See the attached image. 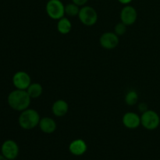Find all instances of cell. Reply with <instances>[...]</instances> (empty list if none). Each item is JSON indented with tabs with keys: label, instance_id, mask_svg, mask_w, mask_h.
<instances>
[{
	"label": "cell",
	"instance_id": "1",
	"mask_svg": "<svg viewBox=\"0 0 160 160\" xmlns=\"http://www.w3.org/2000/svg\"><path fill=\"white\" fill-rule=\"evenodd\" d=\"M31 98L28 95L26 90L16 89L9 94L7 98L8 104L9 107L15 111H22L29 108Z\"/></svg>",
	"mask_w": 160,
	"mask_h": 160
},
{
	"label": "cell",
	"instance_id": "2",
	"mask_svg": "<svg viewBox=\"0 0 160 160\" xmlns=\"http://www.w3.org/2000/svg\"><path fill=\"white\" fill-rule=\"evenodd\" d=\"M41 117L37 110L27 109L20 112L18 118V123L23 130H32L38 126Z\"/></svg>",
	"mask_w": 160,
	"mask_h": 160
},
{
	"label": "cell",
	"instance_id": "3",
	"mask_svg": "<svg viewBox=\"0 0 160 160\" xmlns=\"http://www.w3.org/2000/svg\"><path fill=\"white\" fill-rule=\"evenodd\" d=\"M48 17L55 20H59L65 15V6L60 0H48L45 6Z\"/></svg>",
	"mask_w": 160,
	"mask_h": 160
},
{
	"label": "cell",
	"instance_id": "4",
	"mask_svg": "<svg viewBox=\"0 0 160 160\" xmlns=\"http://www.w3.org/2000/svg\"><path fill=\"white\" fill-rule=\"evenodd\" d=\"M160 124L159 114L154 110L148 109L141 116V125L148 131H154Z\"/></svg>",
	"mask_w": 160,
	"mask_h": 160
},
{
	"label": "cell",
	"instance_id": "5",
	"mask_svg": "<svg viewBox=\"0 0 160 160\" xmlns=\"http://www.w3.org/2000/svg\"><path fill=\"white\" fill-rule=\"evenodd\" d=\"M78 18L83 24L91 27L95 25L98 21V13L92 6H84L80 9Z\"/></svg>",
	"mask_w": 160,
	"mask_h": 160
},
{
	"label": "cell",
	"instance_id": "6",
	"mask_svg": "<svg viewBox=\"0 0 160 160\" xmlns=\"http://www.w3.org/2000/svg\"><path fill=\"white\" fill-rule=\"evenodd\" d=\"M12 81L16 89L27 90L31 84V78L27 72L17 71L12 76Z\"/></svg>",
	"mask_w": 160,
	"mask_h": 160
},
{
	"label": "cell",
	"instance_id": "7",
	"mask_svg": "<svg viewBox=\"0 0 160 160\" xmlns=\"http://www.w3.org/2000/svg\"><path fill=\"white\" fill-rule=\"evenodd\" d=\"M2 155L9 160H13L19 155V146L12 140H6L3 142L1 148Z\"/></svg>",
	"mask_w": 160,
	"mask_h": 160
},
{
	"label": "cell",
	"instance_id": "8",
	"mask_svg": "<svg viewBox=\"0 0 160 160\" xmlns=\"http://www.w3.org/2000/svg\"><path fill=\"white\" fill-rule=\"evenodd\" d=\"M119 36L114 32H106L101 35L99 43L103 48L107 50L114 49L119 45Z\"/></svg>",
	"mask_w": 160,
	"mask_h": 160
},
{
	"label": "cell",
	"instance_id": "9",
	"mask_svg": "<svg viewBox=\"0 0 160 160\" xmlns=\"http://www.w3.org/2000/svg\"><path fill=\"white\" fill-rule=\"evenodd\" d=\"M138 18V12L135 8L130 5H127L120 12V20L122 23L127 26L133 25Z\"/></svg>",
	"mask_w": 160,
	"mask_h": 160
},
{
	"label": "cell",
	"instance_id": "10",
	"mask_svg": "<svg viewBox=\"0 0 160 160\" xmlns=\"http://www.w3.org/2000/svg\"><path fill=\"white\" fill-rule=\"evenodd\" d=\"M122 123L128 129H136L141 125V117L133 112H126L123 116Z\"/></svg>",
	"mask_w": 160,
	"mask_h": 160
},
{
	"label": "cell",
	"instance_id": "11",
	"mask_svg": "<svg viewBox=\"0 0 160 160\" xmlns=\"http://www.w3.org/2000/svg\"><path fill=\"white\" fill-rule=\"evenodd\" d=\"M87 149V144L82 139H76L71 142V143L69 145V150L73 156H82L86 152Z\"/></svg>",
	"mask_w": 160,
	"mask_h": 160
},
{
	"label": "cell",
	"instance_id": "12",
	"mask_svg": "<svg viewBox=\"0 0 160 160\" xmlns=\"http://www.w3.org/2000/svg\"><path fill=\"white\" fill-rule=\"evenodd\" d=\"M69 110V105L65 100H56L52 106V112L53 115L57 117H62L67 115Z\"/></svg>",
	"mask_w": 160,
	"mask_h": 160
},
{
	"label": "cell",
	"instance_id": "13",
	"mask_svg": "<svg viewBox=\"0 0 160 160\" xmlns=\"http://www.w3.org/2000/svg\"><path fill=\"white\" fill-rule=\"evenodd\" d=\"M38 126L41 131L45 134H52V133L55 132L56 128H57L56 121L52 118L48 117L41 118Z\"/></svg>",
	"mask_w": 160,
	"mask_h": 160
},
{
	"label": "cell",
	"instance_id": "14",
	"mask_svg": "<svg viewBox=\"0 0 160 160\" xmlns=\"http://www.w3.org/2000/svg\"><path fill=\"white\" fill-rule=\"evenodd\" d=\"M58 31L62 34H67L70 32L72 29V23L67 17H62L58 20L57 23Z\"/></svg>",
	"mask_w": 160,
	"mask_h": 160
},
{
	"label": "cell",
	"instance_id": "15",
	"mask_svg": "<svg viewBox=\"0 0 160 160\" xmlns=\"http://www.w3.org/2000/svg\"><path fill=\"white\" fill-rule=\"evenodd\" d=\"M26 91L31 98H38L42 95L43 88L39 83H31Z\"/></svg>",
	"mask_w": 160,
	"mask_h": 160
},
{
	"label": "cell",
	"instance_id": "16",
	"mask_svg": "<svg viewBox=\"0 0 160 160\" xmlns=\"http://www.w3.org/2000/svg\"><path fill=\"white\" fill-rule=\"evenodd\" d=\"M125 102L128 106H133L137 104L138 101V94L135 90H130L125 95Z\"/></svg>",
	"mask_w": 160,
	"mask_h": 160
},
{
	"label": "cell",
	"instance_id": "17",
	"mask_svg": "<svg viewBox=\"0 0 160 160\" xmlns=\"http://www.w3.org/2000/svg\"><path fill=\"white\" fill-rule=\"evenodd\" d=\"M80 12V6L78 5L74 4L73 2L69 3V4L65 6V15H67L68 17H73L78 16Z\"/></svg>",
	"mask_w": 160,
	"mask_h": 160
},
{
	"label": "cell",
	"instance_id": "18",
	"mask_svg": "<svg viewBox=\"0 0 160 160\" xmlns=\"http://www.w3.org/2000/svg\"><path fill=\"white\" fill-rule=\"evenodd\" d=\"M127 25H125L124 23L120 22V23H117L115 25V28H114V33L116 34H117L118 36H122L123 34H124L127 31Z\"/></svg>",
	"mask_w": 160,
	"mask_h": 160
},
{
	"label": "cell",
	"instance_id": "19",
	"mask_svg": "<svg viewBox=\"0 0 160 160\" xmlns=\"http://www.w3.org/2000/svg\"><path fill=\"white\" fill-rule=\"evenodd\" d=\"M89 0H72V2H73L74 4L78 5V6H84L87 4V2Z\"/></svg>",
	"mask_w": 160,
	"mask_h": 160
},
{
	"label": "cell",
	"instance_id": "20",
	"mask_svg": "<svg viewBox=\"0 0 160 160\" xmlns=\"http://www.w3.org/2000/svg\"><path fill=\"white\" fill-rule=\"evenodd\" d=\"M138 109L140 112H142V113H143L144 112H145V111L148 110V106H147L146 103L145 102H142L140 103V104L138 105Z\"/></svg>",
	"mask_w": 160,
	"mask_h": 160
},
{
	"label": "cell",
	"instance_id": "21",
	"mask_svg": "<svg viewBox=\"0 0 160 160\" xmlns=\"http://www.w3.org/2000/svg\"><path fill=\"white\" fill-rule=\"evenodd\" d=\"M133 0H118L119 2H120L121 4H123V5H128Z\"/></svg>",
	"mask_w": 160,
	"mask_h": 160
},
{
	"label": "cell",
	"instance_id": "22",
	"mask_svg": "<svg viewBox=\"0 0 160 160\" xmlns=\"http://www.w3.org/2000/svg\"><path fill=\"white\" fill-rule=\"evenodd\" d=\"M0 160H9V159H7L6 157H4L2 155L0 154Z\"/></svg>",
	"mask_w": 160,
	"mask_h": 160
}]
</instances>
